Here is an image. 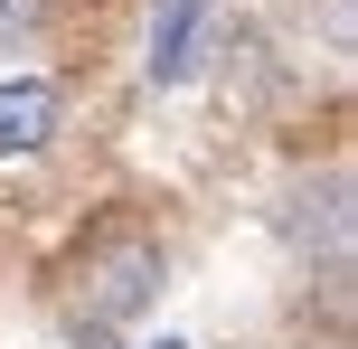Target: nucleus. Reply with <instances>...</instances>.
Returning a JSON list of instances; mask_svg holds the SVG:
<instances>
[{"mask_svg":"<svg viewBox=\"0 0 358 349\" xmlns=\"http://www.w3.org/2000/svg\"><path fill=\"white\" fill-rule=\"evenodd\" d=\"M76 312H85V331H123V321L151 312V293H161V236L132 218H104L85 245H76Z\"/></svg>","mask_w":358,"mask_h":349,"instance_id":"obj_1","label":"nucleus"},{"mask_svg":"<svg viewBox=\"0 0 358 349\" xmlns=\"http://www.w3.org/2000/svg\"><path fill=\"white\" fill-rule=\"evenodd\" d=\"M57 113H66L57 76H0V161H29V151H48Z\"/></svg>","mask_w":358,"mask_h":349,"instance_id":"obj_2","label":"nucleus"},{"mask_svg":"<svg viewBox=\"0 0 358 349\" xmlns=\"http://www.w3.org/2000/svg\"><path fill=\"white\" fill-rule=\"evenodd\" d=\"M198 38H208V0H151V38H142V76L179 85L198 66Z\"/></svg>","mask_w":358,"mask_h":349,"instance_id":"obj_3","label":"nucleus"},{"mask_svg":"<svg viewBox=\"0 0 358 349\" xmlns=\"http://www.w3.org/2000/svg\"><path fill=\"white\" fill-rule=\"evenodd\" d=\"M48 29V0H0V48H10V38H38Z\"/></svg>","mask_w":358,"mask_h":349,"instance_id":"obj_4","label":"nucleus"},{"mask_svg":"<svg viewBox=\"0 0 358 349\" xmlns=\"http://www.w3.org/2000/svg\"><path fill=\"white\" fill-rule=\"evenodd\" d=\"M161 349H189V340H161Z\"/></svg>","mask_w":358,"mask_h":349,"instance_id":"obj_5","label":"nucleus"}]
</instances>
